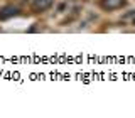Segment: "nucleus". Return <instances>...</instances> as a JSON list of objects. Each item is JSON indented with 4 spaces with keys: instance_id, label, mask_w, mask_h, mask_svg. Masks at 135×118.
Here are the masks:
<instances>
[{
    "instance_id": "nucleus-1",
    "label": "nucleus",
    "mask_w": 135,
    "mask_h": 118,
    "mask_svg": "<svg viewBox=\"0 0 135 118\" xmlns=\"http://www.w3.org/2000/svg\"><path fill=\"white\" fill-rule=\"evenodd\" d=\"M34 2V8L37 12H42V10H47V8L52 5L54 0H32Z\"/></svg>"
},
{
    "instance_id": "nucleus-2",
    "label": "nucleus",
    "mask_w": 135,
    "mask_h": 118,
    "mask_svg": "<svg viewBox=\"0 0 135 118\" xmlns=\"http://www.w3.org/2000/svg\"><path fill=\"white\" fill-rule=\"evenodd\" d=\"M125 3V0H103V8H107V10H115V8L122 7Z\"/></svg>"
},
{
    "instance_id": "nucleus-3",
    "label": "nucleus",
    "mask_w": 135,
    "mask_h": 118,
    "mask_svg": "<svg viewBox=\"0 0 135 118\" xmlns=\"http://www.w3.org/2000/svg\"><path fill=\"white\" fill-rule=\"evenodd\" d=\"M15 14H17V8L12 7V5H7V7H3L2 10H0V19H8V17H12Z\"/></svg>"
}]
</instances>
